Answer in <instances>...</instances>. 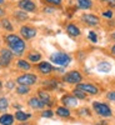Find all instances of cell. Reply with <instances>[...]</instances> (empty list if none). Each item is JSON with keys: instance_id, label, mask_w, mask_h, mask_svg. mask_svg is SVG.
Listing matches in <instances>:
<instances>
[{"instance_id": "4fadbf2b", "label": "cell", "mask_w": 115, "mask_h": 125, "mask_svg": "<svg viewBox=\"0 0 115 125\" xmlns=\"http://www.w3.org/2000/svg\"><path fill=\"white\" fill-rule=\"evenodd\" d=\"M14 123V116L10 114H4L0 116V124L1 125H11Z\"/></svg>"}, {"instance_id": "8fae6325", "label": "cell", "mask_w": 115, "mask_h": 125, "mask_svg": "<svg viewBox=\"0 0 115 125\" xmlns=\"http://www.w3.org/2000/svg\"><path fill=\"white\" fill-rule=\"evenodd\" d=\"M83 20H84L86 24H89V25H96L99 23L98 16L93 15V14H85V15H83Z\"/></svg>"}, {"instance_id": "6da1fadb", "label": "cell", "mask_w": 115, "mask_h": 125, "mask_svg": "<svg viewBox=\"0 0 115 125\" xmlns=\"http://www.w3.org/2000/svg\"><path fill=\"white\" fill-rule=\"evenodd\" d=\"M6 43H8L10 50H11L14 54L21 55L24 53V50H25V43L18 35H14V34L8 35L6 36Z\"/></svg>"}, {"instance_id": "5bb4252c", "label": "cell", "mask_w": 115, "mask_h": 125, "mask_svg": "<svg viewBox=\"0 0 115 125\" xmlns=\"http://www.w3.org/2000/svg\"><path fill=\"white\" fill-rule=\"evenodd\" d=\"M63 103L65 104V105L68 106H76V98L75 96H70V95H65V96H63Z\"/></svg>"}, {"instance_id": "5b68a950", "label": "cell", "mask_w": 115, "mask_h": 125, "mask_svg": "<svg viewBox=\"0 0 115 125\" xmlns=\"http://www.w3.org/2000/svg\"><path fill=\"white\" fill-rule=\"evenodd\" d=\"M81 79H83V76L78 71H70L64 76V80L66 83H69V84H79L81 81Z\"/></svg>"}, {"instance_id": "7a4b0ae2", "label": "cell", "mask_w": 115, "mask_h": 125, "mask_svg": "<svg viewBox=\"0 0 115 125\" xmlns=\"http://www.w3.org/2000/svg\"><path fill=\"white\" fill-rule=\"evenodd\" d=\"M50 60L53 61L54 64L61 65V66H66L68 64H70V61H71L70 56L64 54V53H55V54H53L50 56Z\"/></svg>"}, {"instance_id": "9c48e42d", "label": "cell", "mask_w": 115, "mask_h": 125, "mask_svg": "<svg viewBox=\"0 0 115 125\" xmlns=\"http://www.w3.org/2000/svg\"><path fill=\"white\" fill-rule=\"evenodd\" d=\"M76 89H80V90L85 91V93H89V94H98V91H99L96 86H94L91 84H80V83L78 84Z\"/></svg>"}, {"instance_id": "603a6c76", "label": "cell", "mask_w": 115, "mask_h": 125, "mask_svg": "<svg viewBox=\"0 0 115 125\" xmlns=\"http://www.w3.org/2000/svg\"><path fill=\"white\" fill-rule=\"evenodd\" d=\"M18 66L20 69H23V70H29L30 69V64H29V62H26L25 60H19L18 61Z\"/></svg>"}, {"instance_id": "ac0fdd59", "label": "cell", "mask_w": 115, "mask_h": 125, "mask_svg": "<svg viewBox=\"0 0 115 125\" xmlns=\"http://www.w3.org/2000/svg\"><path fill=\"white\" fill-rule=\"evenodd\" d=\"M111 69V65L109 64V62H100V64L98 65V70L100 73H109Z\"/></svg>"}, {"instance_id": "484cf974", "label": "cell", "mask_w": 115, "mask_h": 125, "mask_svg": "<svg viewBox=\"0 0 115 125\" xmlns=\"http://www.w3.org/2000/svg\"><path fill=\"white\" fill-rule=\"evenodd\" d=\"M15 18L18 20H26L28 15H26V13H24V10H21V11H16L15 13Z\"/></svg>"}, {"instance_id": "d4e9b609", "label": "cell", "mask_w": 115, "mask_h": 125, "mask_svg": "<svg viewBox=\"0 0 115 125\" xmlns=\"http://www.w3.org/2000/svg\"><path fill=\"white\" fill-rule=\"evenodd\" d=\"M8 105H9V103L5 98H0V111H4L8 109Z\"/></svg>"}, {"instance_id": "d6986e66", "label": "cell", "mask_w": 115, "mask_h": 125, "mask_svg": "<svg viewBox=\"0 0 115 125\" xmlns=\"http://www.w3.org/2000/svg\"><path fill=\"white\" fill-rule=\"evenodd\" d=\"M29 118H30V114H25L23 111H16V114H15V119L19 121H25Z\"/></svg>"}, {"instance_id": "3957f363", "label": "cell", "mask_w": 115, "mask_h": 125, "mask_svg": "<svg viewBox=\"0 0 115 125\" xmlns=\"http://www.w3.org/2000/svg\"><path fill=\"white\" fill-rule=\"evenodd\" d=\"M93 108H94V110H95L99 115H101V116H110V115H111V110H110V108L106 105V104L94 103V104H93Z\"/></svg>"}, {"instance_id": "f1b7e54d", "label": "cell", "mask_w": 115, "mask_h": 125, "mask_svg": "<svg viewBox=\"0 0 115 125\" xmlns=\"http://www.w3.org/2000/svg\"><path fill=\"white\" fill-rule=\"evenodd\" d=\"M43 116H44V118H51V116H53V111H51V110L44 111V113H43Z\"/></svg>"}, {"instance_id": "44dd1931", "label": "cell", "mask_w": 115, "mask_h": 125, "mask_svg": "<svg viewBox=\"0 0 115 125\" xmlns=\"http://www.w3.org/2000/svg\"><path fill=\"white\" fill-rule=\"evenodd\" d=\"M1 25H3V28H4L5 30H8V31H11V30H13V25H11V23H10L8 19H3V20H1Z\"/></svg>"}, {"instance_id": "30bf717a", "label": "cell", "mask_w": 115, "mask_h": 125, "mask_svg": "<svg viewBox=\"0 0 115 125\" xmlns=\"http://www.w3.org/2000/svg\"><path fill=\"white\" fill-rule=\"evenodd\" d=\"M29 105L33 109H43L45 106V104L40 98H31L29 100Z\"/></svg>"}, {"instance_id": "d590c367", "label": "cell", "mask_w": 115, "mask_h": 125, "mask_svg": "<svg viewBox=\"0 0 115 125\" xmlns=\"http://www.w3.org/2000/svg\"><path fill=\"white\" fill-rule=\"evenodd\" d=\"M4 3V0H0V4H3Z\"/></svg>"}, {"instance_id": "52a82bcc", "label": "cell", "mask_w": 115, "mask_h": 125, "mask_svg": "<svg viewBox=\"0 0 115 125\" xmlns=\"http://www.w3.org/2000/svg\"><path fill=\"white\" fill-rule=\"evenodd\" d=\"M20 33L25 39H33L36 35V30L34 28H30V26H23L20 29Z\"/></svg>"}, {"instance_id": "ffe728a7", "label": "cell", "mask_w": 115, "mask_h": 125, "mask_svg": "<svg viewBox=\"0 0 115 125\" xmlns=\"http://www.w3.org/2000/svg\"><path fill=\"white\" fill-rule=\"evenodd\" d=\"M78 4L81 9H89L91 8V0H78Z\"/></svg>"}, {"instance_id": "4dcf8cb0", "label": "cell", "mask_w": 115, "mask_h": 125, "mask_svg": "<svg viewBox=\"0 0 115 125\" xmlns=\"http://www.w3.org/2000/svg\"><path fill=\"white\" fill-rule=\"evenodd\" d=\"M108 99H110V100L115 101V93H114V91H113V93H109V94H108Z\"/></svg>"}, {"instance_id": "e575fe53", "label": "cell", "mask_w": 115, "mask_h": 125, "mask_svg": "<svg viewBox=\"0 0 115 125\" xmlns=\"http://www.w3.org/2000/svg\"><path fill=\"white\" fill-rule=\"evenodd\" d=\"M111 51H113V54H115V45H113V48H111Z\"/></svg>"}, {"instance_id": "f35d334b", "label": "cell", "mask_w": 115, "mask_h": 125, "mask_svg": "<svg viewBox=\"0 0 115 125\" xmlns=\"http://www.w3.org/2000/svg\"><path fill=\"white\" fill-rule=\"evenodd\" d=\"M1 85H3V84H1V83H0V88H1Z\"/></svg>"}, {"instance_id": "277c9868", "label": "cell", "mask_w": 115, "mask_h": 125, "mask_svg": "<svg viewBox=\"0 0 115 125\" xmlns=\"http://www.w3.org/2000/svg\"><path fill=\"white\" fill-rule=\"evenodd\" d=\"M36 75H34V74H24V75H21V76H19L18 78V83L20 85H26V86H29V85H33V84H35L36 83Z\"/></svg>"}, {"instance_id": "8d00e7d4", "label": "cell", "mask_w": 115, "mask_h": 125, "mask_svg": "<svg viewBox=\"0 0 115 125\" xmlns=\"http://www.w3.org/2000/svg\"><path fill=\"white\" fill-rule=\"evenodd\" d=\"M103 1H111V0H103Z\"/></svg>"}, {"instance_id": "1f68e13d", "label": "cell", "mask_w": 115, "mask_h": 125, "mask_svg": "<svg viewBox=\"0 0 115 125\" xmlns=\"http://www.w3.org/2000/svg\"><path fill=\"white\" fill-rule=\"evenodd\" d=\"M104 16H106V18H111L113 16V13L111 11H105V13H103Z\"/></svg>"}, {"instance_id": "f546056e", "label": "cell", "mask_w": 115, "mask_h": 125, "mask_svg": "<svg viewBox=\"0 0 115 125\" xmlns=\"http://www.w3.org/2000/svg\"><path fill=\"white\" fill-rule=\"evenodd\" d=\"M45 1H48V3H50V4H54V5L61 4V0H45Z\"/></svg>"}, {"instance_id": "e0dca14e", "label": "cell", "mask_w": 115, "mask_h": 125, "mask_svg": "<svg viewBox=\"0 0 115 125\" xmlns=\"http://www.w3.org/2000/svg\"><path fill=\"white\" fill-rule=\"evenodd\" d=\"M56 114H58L59 116H63V118H68V116H70V111H69V109H66V108H64V106L58 108V109H56Z\"/></svg>"}, {"instance_id": "8992f818", "label": "cell", "mask_w": 115, "mask_h": 125, "mask_svg": "<svg viewBox=\"0 0 115 125\" xmlns=\"http://www.w3.org/2000/svg\"><path fill=\"white\" fill-rule=\"evenodd\" d=\"M11 58H13V51H10L8 49H3L1 54H0V65L6 66L11 61Z\"/></svg>"}, {"instance_id": "7402d4cb", "label": "cell", "mask_w": 115, "mask_h": 125, "mask_svg": "<svg viewBox=\"0 0 115 125\" xmlns=\"http://www.w3.org/2000/svg\"><path fill=\"white\" fill-rule=\"evenodd\" d=\"M28 59H29L30 61H33V62H38V61L41 59V55L38 54V53H31V54H29Z\"/></svg>"}, {"instance_id": "cb8c5ba5", "label": "cell", "mask_w": 115, "mask_h": 125, "mask_svg": "<svg viewBox=\"0 0 115 125\" xmlns=\"http://www.w3.org/2000/svg\"><path fill=\"white\" fill-rule=\"evenodd\" d=\"M74 96L76 99H85V91H83L80 89H75L74 90Z\"/></svg>"}, {"instance_id": "ba28073f", "label": "cell", "mask_w": 115, "mask_h": 125, "mask_svg": "<svg viewBox=\"0 0 115 125\" xmlns=\"http://www.w3.org/2000/svg\"><path fill=\"white\" fill-rule=\"evenodd\" d=\"M19 6L24 11H35V9H36L35 4L33 1H30V0H21V1H19Z\"/></svg>"}, {"instance_id": "83f0119b", "label": "cell", "mask_w": 115, "mask_h": 125, "mask_svg": "<svg viewBox=\"0 0 115 125\" xmlns=\"http://www.w3.org/2000/svg\"><path fill=\"white\" fill-rule=\"evenodd\" d=\"M89 39H90V40L93 41V43H96V41H98L96 34L94 33V31H90V33H89Z\"/></svg>"}, {"instance_id": "4316f807", "label": "cell", "mask_w": 115, "mask_h": 125, "mask_svg": "<svg viewBox=\"0 0 115 125\" xmlns=\"http://www.w3.org/2000/svg\"><path fill=\"white\" fill-rule=\"evenodd\" d=\"M16 91H18L19 94H28V93H29V89H28L26 85H20V86L16 89Z\"/></svg>"}, {"instance_id": "2e32d148", "label": "cell", "mask_w": 115, "mask_h": 125, "mask_svg": "<svg viewBox=\"0 0 115 125\" xmlns=\"http://www.w3.org/2000/svg\"><path fill=\"white\" fill-rule=\"evenodd\" d=\"M39 98L44 101V104L45 105H51V100H50V95L46 93V91H44V90H40L39 91Z\"/></svg>"}, {"instance_id": "9a60e30c", "label": "cell", "mask_w": 115, "mask_h": 125, "mask_svg": "<svg viewBox=\"0 0 115 125\" xmlns=\"http://www.w3.org/2000/svg\"><path fill=\"white\" fill-rule=\"evenodd\" d=\"M66 31L69 33V35H71V36H78V35H80V30H79L78 26L74 25V24H69V25L66 26Z\"/></svg>"}, {"instance_id": "d6a6232c", "label": "cell", "mask_w": 115, "mask_h": 125, "mask_svg": "<svg viewBox=\"0 0 115 125\" xmlns=\"http://www.w3.org/2000/svg\"><path fill=\"white\" fill-rule=\"evenodd\" d=\"M4 14H5V11H4V10H3L1 8H0V16H3Z\"/></svg>"}, {"instance_id": "836d02e7", "label": "cell", "mask_w": 115, "mask_h": 125, "mask_svg": "<svg viewBox=\"0 0 115 125\" xmlns=\"http://www.w3.org/2000/svg\"><path fill=\"white\" fill-rule=\"evenodd\" d=\"M8 88H13V83H8Z\"/></svg>"}, {"instance_id": "7c38bea8", "label": "cell", "mask_w": 115, "mask_h": 125, "mask_svg": "<svg viewBox=\"0 0 115 125\" xmlns=\"http://www.w3.org/2000/svg\"><path fill=\"white\" fill-rule=\"evenodd\" d=\"M38 69H39L40 73H43V74H49V73L53 71V66H51L49 62H40Z\"/></svg>"}, {"instance_id": "74e56055", "label": "cell", "mask_w": 115, "mask_h": 125, "mask_svg": "<svg viewBox=\"0 0 115 125\" xmlns=\"http://www.w3.org/2000/svg\"><path fill=\"white\" fill-rule=\"evenodd\" d=\"M113 38H114V39H115V33H114V34H113Z\"/></svg>"}]
</instances>
